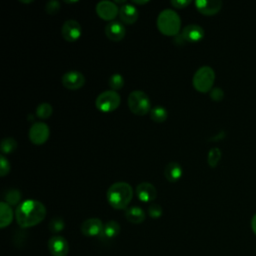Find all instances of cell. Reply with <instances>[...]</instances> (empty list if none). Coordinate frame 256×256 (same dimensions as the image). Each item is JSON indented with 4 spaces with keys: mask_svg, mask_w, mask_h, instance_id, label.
I'll use <instances>...</instances> for the list:
<instances>
[{
    "mask_svg": "<svg viewBox=\"0 0 256 256\" xmlns=\"http://www.w3.org/2000/svg\"><path fill=\"white\" fill-rule=\"evenodd\" d=\"M103 222L99 218H89L86 219L80 227V230L83 235L87 237H94L101 235L103 230Z\"/></svg>",
    "mask_w": 256,
    "mask_h": 256,
    "instance_id": "12",
    "label": "cell"
},
{
    "mask_svg": "<svg viewBox=\"0 0 256 256\" xmlns=\"http://www.w3.org/2000/svg\"><path fill=\"white\" fill-rule=\"evenodd\" d=\"M123 86H124V78L121 74L115 73V74L110 76V78H109V87L111 88V90L117 92L118 90L122 89Z\"/></svg>",
    "mask_w": 256,
    "mask_h": 256,
    "instance_id": "27",
    "label": "cell"
},
{
    "mask_svg": "<svg viewBox=\"0 0 256 256\" xmlns=\"http://www.w3.org/2000/svg\"><path fill=\"white\" fill-rule=\"evenodd\" d=\"M13 220V210L5 201L0 203V227L3 229L10 225Z\"/></svg>",
    "mask_w": 256,
    "mask_h": 256,
    "instance_id": "20",
    "label": "cell"
},
{
    "mask_svg": "<svg viewBox=\"0 0 256 256\" xmlns=\"http://www.w3.org/2000/svg\"><path fill=\"white\" fill-rule=\"evenodd\" d=\"M168 117L167 110L162 106H154L150 111V118L157 123L164 122Z\"/></svg>",
    "mask_w": 256,
    "mask_h": 256,
    "instance_id": "22",
    "label": "cell"
},
{
    "mask_svg": "<svg viewBox=\"0 0 256 256\" xmlns=\"http://www.w3.org/2000/svg\"><path fill=\"white\" fill-rule=\"evenodd\" d=\"M47 247L52 256H67L69 253V243L61 235L52 236L48 240Z\"/></svg>",
    "mask_w": 256,
    "mask_h": 256,
    "instance_id": "9",
    "label": "cell"
},
{
    "mask_svg": "<svg viewBox=\"0 0 256 256\" xmlns=\"http://www.w3.org/2000/svg\"><path fill=\"white\" fill-rule=\"evenodd\" d=\"M182 175H183L182 167L177 162H174V161L169 162L164 169V176L171 183L177 182L182 177Z\"/></svg>",
    "mask_w": 256,
    "mask_h": 256,
    "instance_id": "18",
    "label": "cell"
},
{
    "mask_svg": "<svg viewBox=\"0 0 256 256\" xmlns=\"http://www.w3.org/2000/svg\"><path fill=\"white\" fill-rule=\"evenodd\" d=\"M194 4L201 14L211 16L221 10L223 3L221 0H197Z\"/></svg>",
    "mask_w": 256,
    "mask_h": 256,
    "instance_id": "13",
    "label": "cell"
},
{
    "mask_svg": "<svg viewBox=\"0 0 256 256\" xmlns=\"http://www.w3.org/2000/svg\"><path fill=\"white\" fill-rule=\"evenodd\" d=\"M129 110L138 116L146 115L151 111V100L149 96L140 90L132 91L127 99Z\"/></svg>",
    "mask_w": 256,
    "mask_h": 256,
    "instance_id": "4",
    "label": "cell"
},
{
    "mask_svg": "<svg viewBox=\"0 0 256 256\" xmlns=\"http://www.w3.org/2000/svg\"><path fill=\"white\" fill-rule=\"evenodd\" d=\"M121 103V98L118 92L113 90H107L102 93H100L96 100H95V106L96 108L101 112H112L116 110Z\"/></svg>",
    "mask_w": 256,
    "mask_h": 256,
    "instance_id": "6",
    "label": "cell"
},
{
    "mask_svg": "<svg viewBox=\"0 0 256 256\" xmlns=\"http://www.w3.org/2000/svg\"><path fill=\"white\" fill-rule=\"evenodd\" d=\"M136 196L141 202H152L157 196V190L153 184L149 182H141L136 187Z\"/></svg>",
    "mask_w": 256,
    "mask_h": 256,
    "instance_id": "14",
    "label": "cell"
},
{
    "mask_svg": "<svg viewBox=\"0 0 256 256\" xmlns=\"http://www.w3.org/2000/svg\"><path fill=\"white\" fill-rule=\"evenodd\" d=\"M45 10L48 14L54 15L60 10V3L57 0H51L46 3L45 5Z\"/></svg>",
    "mask_w": 256,
    "mask_h": 256,
    "instance_id": "29",
    "label": "cell"
},
{
    "mask_svg": "<svg viewBox=\"0 0 256 256\" xmlns=\"http://www.w3.org/2000/svg\"><path fill=\"white\" fill-rule=\"evenodd\" d=\"M105 34L109 40L118 42L124 38L126 29L122 23L118 21H111L105 27Z\"/></svg>",
    "mask_w": 256,
    "mask_h": 256,
    "instance_id": "15",
    "label": "cell"
},
{
    "mask_svg": "<svg viewBox=\"0 0 256 256\" xmlns=\"http://www.w3.org/2000/svg\"><path fill=\"white\" fill-rule=\"evenodd\" d=\"M107 201L114 209H126L133 198V189L127 182H115L107 190Z\"/></svg>",
    "mask_w": 256,
    "mask_h": 256,
    "instance_id": "2",
    "label": "cell"
},
{
    "mask_svg": "<svg viewBox=\"0 0 256 256\" xmlns=\"http://www.w3.org/2000/svg\"><path fill=\"white\" fill-rule=\"evenodd\" d=\"M2 155L11 154L17 148V141L13 137H5L0 144Z\"/></svg>",
    "mask_w": 256,
    "mask_h": 256,
    "instance_id": "24",
    "label": "cell"
},
{
    "mask_svg": "<svg viewBox=\"0 0 256 256\" xmlns=\"http://www.w3.org/2000/svg\"><path fill=\"white\" fill-rule=\"evenodd\" d=\"M21 192L18 189H9L4 196V200L7 204H9L10 206H15V205H19L20 201H21Z\"/></svg>",
    "mask_w": 256,
    "mask_h": 256,
    "instance_id": "23",
    "label": "cell"
},
{
    "mask_svg": "<svg viewBox=\"0 0 256 256\" xmlns=\"http://www.w3.org/2000/svg\"><path fill=\"white\" fill-rule=\"evenodd\" d=\"M251 228H252V231L254 232V234L256 235V213L253 215V217L251 219Z\"/></svg>",
    "mask_w": 256,
    "mask_h": 256,
    "instance_id": "35",
    "label": "cell"
},
{
    "mask_svg": "<svg viewBox=\"0 0 256 256\" xmlns=\"http://www.w3.org/2000/svg\"><path fill=\"white\" fill-rule=\"evenodd\" d=\"M119 17L124 24H134L138 19V10L133 4L126 3L120 7Z\"/></svg>",
    "mask_w": 256,
    "mask_h": 256,
    "instance_id": "17",
    "label": "cell"
},
{
    "mask_svg": "<svg viewBox=\"0 0 256 256\" xmlns=\"http://www.w3.org/2000/svg\"><path fill=\"white\" fill-rule=\"evenodd\" d=\"M20 2H23V3H31V2H33V1H22V0H20Z\"/></svg>",
    "mask_w": 256,
    "mask_h": 256,
    "instance_id": "38",
    "label": "cell"
},
{
    "mask_svg": "<svg viewBox=\"0 0 256 256\" xmlns=\"http://www.w3.org/2000/svg\"><path fill=\"white\" fill-rule=\"evenodd\" d=\"M62 85L69 90H78L85 84L84 75L76 70L67 71L62 75Z\"/></svg>",
    "mask_w": 256,
    "mask_h": 256,
    "instance_id": "11",
    "label": "cell"
},
{
    "mask_svg": "<svg viewBox=\"0 0 256 256\" xmlns=\"http://www.w3.org/2000/svg\"><path fill=\"white\" fill-rule=\"evenodd\" d=\"M221 150L218 147H213L209 150L207 155V162L211 168H215L221 159Z\"/></svg>",
    "mask_w": 256,
    "mask_h": 256,
    "instance_id": "25",
    "label": "cell"
},
{
    "mask_svg": "<svg viewBox=\"0 0 256 256\" xmlns=\"http://www.w3.org/2000/svg\"><path fill=\"white\" fill-rule=\"evenodd\" d=\"M132 3L134 4H138V5H144V4H147L149 3V0H133Z\"/></svg>",
    "mask_w": 256,
    "mask_h": 256,
    "instance_id": "36",
    "label": "cell"
},
{
    "mask_svg": "<svg viewBox=\"0 0 256 256\" xmlns=\"http://www.w3.org/2000/svg\"><path fill=\"white\" fill-rule=\"evenodd\" d=\"M10 171V163L4 155L0 156V176H6Z\"/></svg>",
    "mask_w": 256,
    "mask_h": 256,
    "instance_id": "30",
    "label": "cell"
},
{
    "mask_svg": "<svg viewBox=\"0 0 256 256\" xmlns=\"http://www.w3.org/2000/svg\"><path fill=\"white\" fill-rule=\"evenodd\" d=\"M181 34L184 37L186 42H198L202 40L205 32L200 25L193 23V24L186 25L183 28Z\"/></svg>",
    "mask_w": 256,
    "mask_h": 256,
    "instance_id": "16",
    "label": "cell"
},
{
    "mask_svg": "<svg viewBox=\"0 0 256 256\" xmlns=\"http://www.w3.org/2000/svg\"><path fill=\"white\" fill-rule=\"evenodd\" d=\"M215 80V72L210 66L200 67L193 76L192 83L194 88L201 93L211 91Z\"/></svg>",
    "mask_w": 256,
    "mask_h": 256,
    "instance_id": "5",
    "label": "cell"
},
{
    "mask_svg": "<svg viewBox=\"0 0 256 256\" xmlns=\"http://www.w3.org/2000/svg\"><path fill=\"white\" fill-rule=\"evenodd\" d=\"M148 214L151 218H159L162 216V207L158 204H151L148 207Z\"/></svg>",
    "mask_w": 256,
    "mask_h": 256,
    "instance_id": "31",
    "label": "cell"
},
{
    "mask_svg": "<svg viewBox=\"0 0 256 256\" xmlns=\"http://www.w3.org/2000/svg\"><path fill=\"white\" fill-rule=\"evenodd\" d=\"M95 11L101 19L105 21H110V22L113 19H115L117 15H119V8L116 5V3L108 0H103L98 2L96 4Z\"/></svg>",
    "mask_w": 256,
    "mask_h": 256,
    "instance_id": "8",
    "label": "cell"
},
{
    "mask_svg": "<svg viewBox=\"0 0 256 256\" xmlns=\"http://www.w3.org/2000/svg\"><path fill=\"white\" fill-rule=\"evenodd\" d=\"M210 98L214 101H220L224 98V91L220 87H214L210 91Z\"/></svg>",
    "mask_w": 256,
    "mask_h": 256,
    "instance_id": "32",
    "label": "cell"
},
{
    "mask_svg": "<svg viewBox=\"0 0 256 256\" xmlns=\"http://www.w3.org/2000/svg\"><path fill=\"white\" fill-rule=\"evenodd\" d=\"M120 224L117 221L110 220L104 224L100 236L104 239H112L120 233Z\"/></svg>",
    "mask_w": 256,
    "mask_h": 256,
    "instance_id": "21",
    "label": "cell"
},
{
    "mask_svg": "<svg viewBox=\"0 0 256 256\" xmlns=\"http://www.w3.org/2000/svg\"><path fill=\"white\" fill-rule=\"evenodd\" d=\"M65 227V222L61 217H54L49 222V230L52 233H58L62 231Z\"/></svg>",
    "mask_w": 256,
    "mask_h": 256,
    "instance_id": "28",
    "label": "cell"
},
{
    "mask_svg": "<svg viewBox=\"0 0 256 256\" xmlns=\"http://www.w3.org/2000/svg\"><path fill=\"white\" fill-rule=\"evenodd\" d=\"M52 112H53V108L47 102L40 103L37 106V108H36V115L40 119H47V118H49L52 115Z\"/></svg>",
    "mask_w": 256,
    "mask_h": 256,
    "instance_id": "26",
    "label": "cell"
},
{
    "mask_svg": "<svg viewBox=\"0 0 256 256\" xmlns=\"http://www.w3.org/2000/svg\"><path fill=\"white\" fill-rule=\"evenodd\" d=\"M49 126L43 122H35L29 129V140L35 145L44 144L49 138Z\"/></svg>",
    "mask_w": 256,
    "mask_h": 256,
    "instance_id": "7",
    "label": "cell"
},
{
    "mask_svg": "<svg viewBox=\"0 0 256 256\" xmlns=\"http://www.w3.org/2000/svg\"><path fill=\"white\" fill-rule=\"evenodd\" d=\"M65 2H66V3H69V4H70V3H76V2H78V1H65Z\"/></svg>",
    "mask_w": 256,
    "mask_h": 256,
    "instance_id": "37",
    "label": "cell"
},
{
    "mask_svg": "<svg viewBox=\"0 0 256 256\" xmlns=\"http://www.w3.org/2000/svg\"><path fill=\"white\" fill-rule=\"evenodd\" d=\"M170 3L174 8L183 9V8H186L191 3V1L190 0H172Z\"/></svg>",
    "mask_w": 256,
    "mask_h": 256,
    "instance_id": "33",
    "label": "cell"
},
{
    "mask_svg": "<svg viewBox=\"0 0 256 256\" xmlns=\"http://www.w3.org/2000/svg\"><path fill=\"white\" fill-rule=\"evenodd\" d=\"M61 34L64 40L68 42L77 41L82 34V28L80 23L73 19L65 21L61 27Z\"/></svg>",
    "mask_w": 256,
    "mask_h": 256,
    "instance_id": "10",
    "label": "cell"
},
{
    "mask_svg": "<svg viewBox=\"0 0 256 256\" xmlns=\"http://www.w3.org/2000/svg\"><path fill=\"white\" fill-rule=\"evenodd\" d=\"M15 217L21 228L33 227L44 220L46 217V208L40 201L27 199L17 206Z\"/></svg>",
    "mask_w": 256,
    "mask_h": 256,
    "instance_id": "1",
    "label": "cell"
},
{
    "mask_svg": "<svg viewBox=\"0 0 256 256\" xmlns=\"http://www.w3.org/2000/svg\"><path fill=\"white\" fill-rule=\"evenodd\" d=\"M181 27V19L176 11L172 9H164L157 17V28L166 36H176L179 34Z\"/></svg>",
    "mask_w": 256,
    "mask_h": 256,
    "instance_id": "3",
    "label": "cell"
},
{
    "mask_svg": "<svg viewBox=\"0 0 256 256\" xmlns=\"http://www.w3.org/2000/svg\"><path fill=\"white\" fill-rule=\"evenodd\" d=\"M173 40H174L173 42H174L176 45H183V44H185V43H186V41H185L184 37L182 36V34H178V35H176V36H175V38H174Z\"/></svg>",
    "mask_w": 256,
    "mask_h": 256,
    "instance_id": "34",
    "label": "cell"
},
{
    "mask_svg": "<svg viewBox=\"0 0 256 256\" xmlns=\"http://www.w3.org/2000/svg\"><path fill=\"white\" fill-rule=\"evenodd\" d=\"M126 219L133 224H140L145 220V212L139 206H132L125 211Z\"/></svg>",
    "mask_w": 256,
    "mask_h": 256,
    "instance_id": "19",
    "label": "cell"
}]
</instances>
